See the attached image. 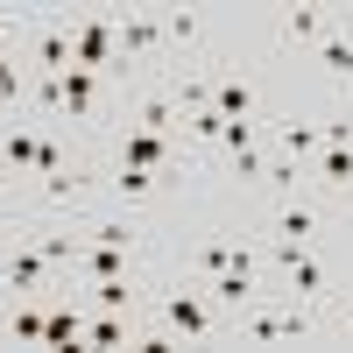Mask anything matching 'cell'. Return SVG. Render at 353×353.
I'll return each mask as SVG.
<instances>
[{
  "label": "cell",
  "mask_w": 353,
  "mask_h": 353,
  "mask_svg": "<svg viewBox=\"0 0 353 353\" xmlns=\"http://www.w3.org/2000/svg\"><path fill=\"white\" fill-rule=\"evenodd\" d=\"M198 43H205V14H198V8H163V50H170V71H184Z\"/></svg>",
  "instance_id": "cell-5"
},
{
  "label": "cell",
  "mask_w": 353,
  "mask_h": 353,
  "mask_svg": "<svg viewBox=\"0 0 353 353\" xmlns=\"http://www.w3.org/2000/svg\"><path fill=\"white\" fill-rule=\"evenodd\" d=\"M21 28H28L21 8H14V14H0V50H14V43H21Z\"/></svg>",
  "instance_id": "cell-16"
},
{
  "label": "cell",
  "mask_w": 353,
  "mask_h": 353,
  "mask_svg": "<svg viewBox=\"0 0 353 353\" xmlns=\"http://www.w3.org/2000/svg\"><path fill=\"white\" fill-rule=\"evenodd\" d=\"M36 156H43V128L36 121H0V163H8L21 184L36 176Z\"/></svg>",
  "instance_id": "cell-4"
},
{
  "label": "cell",
  "mask_w": 353,
  "mask_h": 353,
  "mask_svg": "<svg viewBox=\"0 0 353 353\" xmlns=\"http://www.w3.org/2000/svg\"><path fill=\"white\" fill-rule=\"evenodd\" d=\"M339 325H346V339H353V311H346V318H339Z\"/></svg>",
  "instance_id": "cell-17"
},
{
  "label": "cell",
  "mask_w": 353,
  "mask_h": 353,
  "mask_svg": "<svg viewBox=\"0 0 353 353\" xmlns=\"http://www.w3.org/2000/svg\"><path fill=\"white\" fill-rule=\"evenodd\" d=\"M78 241L85 248H134V254H149V233H141L134 219H92V212H85L78 219Z\"/></svg>",
  "instance_id": "cell-8"
},
{
  "label": "cell",
  "mask_w": 353,
  "mask_h": 353,
  "mask_svg": "<svg viewBox=\"0 0 353 353\" xmlns=\"http://www.w3.org/2000/svg\"><path fill=\"white\" fill-rule=\"evenodd\" d=\"M71 339H85V311L57 297V304H50V318H43V346H64V353H71Z\"/></svg>",
  "instance_id": "cell-14"
},
{
  "label": "cell",
  "mask_w": 353,
  "mask_h": 353,
  "mask_svg": "<svg viewBox=\"0 0 353 353\" xmlns=\"http://www.w3.org/2000/svg\"><path fill=\"white\" fill-rule=\"evenodd\" d=\"M156 325L170 339H219V304L205 297L198 283H176V290H156Z\"/></svg>",
  "instance_id": "cell-1"
},
{
  "label": "cell",
  "mask_w": 353,
  "mask_h": 353,
  "mask_svg": "<svg viewBox=\"0 0 353 353\" xmlns=\"http://www.w3.org/2000/svg\"><path fill=\"white\" fill-rule=\"evenodd\" d=\"M71 290H85L92 297V311H141V283H71Z\"/></svg>",
  "instance_id": "cell-12"
},
{
  "label": "cell",
  "mask_w": 353,
  "mask_h": 353,
  "mask_svg": "<svg viewBox=\"0 0 353 353\" xmlns=\"http://www.w3.org/2000/svg\"><path fill=\"white\" fill-rule=\"evenodd\" d=\"M43 318H50V304H28V297H8V318H0V325H8L21 346H43Z\"/></svg>",
  "instance_id": "cell-13"
},
{
  "label": "cell",
  "mask_w": 353,
  "mask_h": 353,
  "mask_svg": "<svg viewBox=\"0 0 353 353\" xmlns=\"http://www.w3.org/2000/svg\"><path fill=\"white\" fill-rule=\"evenodd\" d=\"M170 184H176V176H163V170H141V163H113V170L99 176V191H106L113 205H156Z\"/></svg>",
  "instance_id": "cell-3"
},
{
  "label": "cell",
  "mask_w": 353,
  "mask_h": 353,
  "mask_svg": "<svg viewBox=\"0 0 353 353\" xmlns=\"http://www.w3.org/2000/svg\"><path fill=\"white\" fill-rule=\"evenodd\" d=\"M57 276H64V269H57L36 241H21V248L0 254V297H36V290H50Z\"/></svg>",
  "instance_id": "cell-2"
},
{
  "label": "cell",
  "mask_w": 353,
  "mask_h": 353,
  "mask_svg": "<svg viewBox=\"0 0 353 353\" xmlns=\"http://www.w3.org/2000/svg\"><path fill=\"white\" fill-rule=\"evenodd\" d=\"M212 106L226 113V121H261V106H254V78L219 71V64H212Z\"/></svg>",
  "instance_id": "cell-7"
},
{
  "label": "cell",
  "mask_w": 353,
  "mask_h": 353,
  "mask_svg": "<svg viewBox=\"0 0 353 353\" xmlns=\"http://www.w3.org/2000/svg\"><path fill=\"white\" fill-rule=\"evenodd\" d=\"M318 64H325V78L339 92H353V14H332L325 43H318Z\"/></svg>",
  "instance_id": "cell-6"
},
{
  "label": "cell",
  "mask_w": 353,
  "mask_h": 353,
  "mask_svg": "<svg viewBox=\"0 0 353 353\" xmlns=\"http://www.w3.org/2000/svg\"><path fill=\"white\" fill-rule=\"evenodd\" d=\"M269 241H318V205L311 198H276L269 205Z\"/></svg>",
  "instance_id": "cell-9"
},
{
  "label": "cell",
  "mask_w": 353,
  "mask_h": 353,
  "mask_svg": "<svg viewBox=\"0 0 353 353\" xmlns=\"http://www.w3.org/2000/svg\"><path fill=\"white\" fill-rule=\"evenodd\" d=\"M184 134H191V141H219V134H226V113H219V106H198L191 121H184Z\"/></svg>",
  "instance_id": "cell-15"
},
{
  "label": "cell",
  "mask_w": 353,
  "mask_h": 353,
  "mask_svg": "<svg viewBox=\"0 0 353 353\" xmlns=\"http://www.w3.org/2000/svg\"><path fill=\"white\" fill-rule=\"evenodd\" d=\"M304 170H311V184H318V191H332V198H353V149H318Z\"/></svg>",
  "instance_id": "cell-10"
},
{
  "label": "cell",
  "mask_w": 353,
  "mask_h": 353,
  "mask_svg": "<svg viewBox=\"0 0 353 353\" xmlns=\"http://www.w3.org/2000/svg\"><path fill=\"white\" fill-rule=\"evenodd\" d=\"M325 28H332V8H290L283 14V43H325Z\"/></svg>",
  "instance_id": "cell-11"
}]
</instances>
